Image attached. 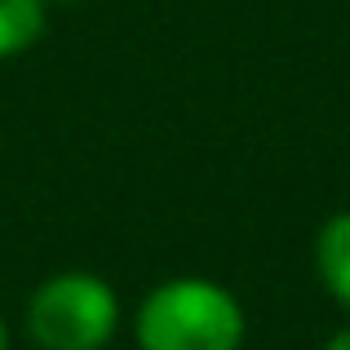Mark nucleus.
<instances>
[{
	"label": "nucleus",
	"instance_id": "1",
	"mask_svg": "<svg viewBox=\"0 0 350 350\" xmlns=\"http://www.w3.org/2000/svg\"><path fill=\"white\" fill-rule=\"evenodd\" d=\"M142 350H239L244 346V306L231 288L200 275L155 284L133 319Z\"/></svg>",
	"mask_w": 350,
	"mask_h": 350
},
{
	"label": "nucleus",
	"instance_id": "2",
	"mask_svg": "<svg viewBox=\"0 0 350 350\" xmlns=\"http://www.w3.org/2000/svg\"><path fill=\"white\" fill-rule=\"evenodd\" d=\"M23 324L40 350H103L116 337L120 301L103 275L58 271L36 284Z\"/></svg>",
	"mask_w": 350,
	"mask_h": 350
},
{
	"label": "nucleus",
	"instance_id": "3",
	"mask_svg": "<svg viewBox=\"0 0 350 350\" xmlns=\"http://www.w3.org/2000/svg\"><path fill=\"white\" fill-rule=\"evenodd\" d=\"M315 271L319 284L350 310V208L333 213L315 235Z\"/></svg>",
	"mask_w": 350,
	"mask_h": 350
},
{
	"label": "nucleus",
	"instance_id": "4",
	"mask_svg": "<svg viewBox=\"0 0 350 350\" xmlns=\"http://www.w3.org/2000/svg\"><path fill=\"white\" fill-rule=\"evenodd\" d=\"M44 0H0V62L18 58L44 36Z\"/></svg>",
	"mask_w": 350,
	"mask_h": 350
},
{
	"label": "nucleus",
	"instance_id": "5",
	"mask_svg": "<svg viewBox=\"0 0 350 350\" xmlns=\"http://www.w3.org/2000/svg\"><path fill=\"white\" fill-rule=\"evenodd\" d=\"M324 350H350V324L342 328V333H333V337H328Z\"/></svg>",
	"mask_w": 350,
	"mask_h": 350
},
{
	"label": "nucleus",
	"instance_id": "6",
	"mask_svg": "<svg viewBox=\"0 0 350 350\" xmlns=\"http://www.w3.org/2000/svg\"><path fill=\"white\" fill-rule=\"evenodd\" d=\"M0 350H9V328H5V319H0Z\"/></svg>",
	"mask_w": 350,
	"mask_h": 350
},
{
	"label": "nucleus",
	"instance_id": "7",
	"mask_svg": "<svg viewBox=\"0 0 350 350\" xmlns=\"http://www.w3.org/2000/svg\"><path fill=\"white\" fill-rule=\"evenodd\" d=\"M62 5H80V0H62Z\"/></svg>",
	"mask_w": 350,
	"mask_h": 350
}]
</instances>
